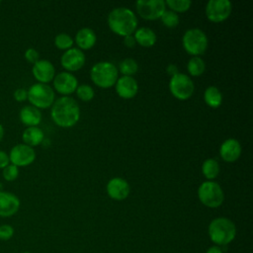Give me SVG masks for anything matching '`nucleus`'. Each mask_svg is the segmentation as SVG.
Listing matches in <instances>:
<instances>
[{
  "mask_svg": "<svg viewBox=\"0 0 253 253\" xmlns=\"http://www.w3.org/2000/svg\"><path fill=\"white\" fill-rule=\"evenodd\" d=\"M50 117L56 126L63 128L72 127L80 119L79 105L73 98L62 96L54 100L50 110Z\"/></svg>",
  "mask_w": 253,
  "mask_h": 253,
  "instance_id": "obj_1",
  "label": "nucleus"
},
{
  "mask_svg": "<svg viewBox=\"0 0 253 253\" xmlns=\"http://www.w3.org/2000/svg\"><path fill=\"white\" fill-rule=\"evenodd\" d=\"M108 26L113 33L125 38L135 32L137 18L134 12L128 8H115L108 16Z\"/></svg>",
  "mask_w": 253,
  "mask_h": 253,
  "instance_id": "obj_2",
  "label": "nucleus"
},
{
  "mask_svg": "<svg viewBox=\"0 0 253 253\" xmlns=\"http://www.w3.org/2000/svg\"><path fill=\"white\" fill-rule=\"evenodd\" d=\"M211 241L216 246H225L231 243L236 236V226L227 217L219 216L213 218L208 227Z\"/></svg>",
  "mask_w": 253,
  "mask_h": 253,
  "instance_id": "obj_3",
  "label": "nucleus"
},
{
  "mask_svg": "<svg viewBox=\"0 0 253 253\" xmlns=\"http://www.w3.org/2000/svg\"><path fill=\"white\" fill-rule=\"evenodd\" d=\"M92 82L103 89L115 86L119 78L118 67L109 61H100L92 66L90 70Z\"/></svg>",
  "mask_w": 253,
  "mask_h": 253,
  "instance_id": "obj_4",
  "label": "nucleus"
},
{
  "mask_svg": "<svg viewBox=\"0 0 253 253\" xmlns=\"http://www.w3.org/2000/svg\"><path fill=\"white\" fill-rule=\"evenodd\" d=\"M182 44L187 53L193 56H200L206 52L209 44L207 35L197 28L189 29L182 38Z\"/></svg>",
  "mask_w": 253,
  "mask_h": 253,
  "instance_id": "obj_5",
  "label": "nucleus"
},
{
  "mask_svg": "<svg viewBox=\"0 0 253 253\" xmlns=\"http://www.w3.org/2000/svg\"><path fill=\"white\" fill-rule=\"evenodd\" d=\"M200 202L211 209L218 208L224 201V193L220 185L214 181H206L198 189Z\"/></svg>",
  "mask_w": 253,
  "mask_h": 253,
  "instance_id": "obj_6",
  "label": "nucleus"
},
{
  "mask_svg": "<svg viewBox=\"0 0 253 253\" xmlns=\"http://www.w3.org/2000/svg\"><path fill=\"white\" fill-rule=\"evenodd\" d=\"M27 91L28 101L39 110L47 109L51 107L54 102V90L47 84L35 83Z\"/></svg>",
  "mask_w": 253,
  "mask_h": 253,
  "instance_id": "obj_7",
  "label": "nucleus"
},
{
  "mask_svg": "<svg viewBox=\"0 0 253 253\" xmlns=\"http://www.w3.org/2000/svg\"><path fill=\"white\" fill-rule=\"evenodd\" d=\"M169 90L173 97L185 101L192 97L195 91V85L190 76L179 72L171 77L169 81Z\"/></svg>",
  "mask_w": 253,
  "mask_h": 253,
  "instance_id": "obj_8",
  "label": "nucleus"
},
{
  "mask_svg": "<svg viewBox=\"0 0 253 253\" xmlns=\"http://www.w3.org/2000/svg\"><path fill=\"white\" fill-rule=\"evenodd\" d=\"M135 7L137 14L148 21L160 19L166 11V4L163 0H139L135 3Z\"/></svg>",
  "mask_w": 253,
  "mask_h": 253,
  "instance_id": "obj_9",
  "label": "nucleus"
},
{
  "mask_svg": "<svg viewBox=\"0 0 253 253\" xmlns=\"http://www.w3.org/2000/svg\"><path fill=\"white\" fill-rule=\"evenodd\" d=\"M206 16L212 23H221L228 19L232 4L228 0H210L206 6Z\"/></svg>",
  "mask_w": 253,
  "mask_h": 253,
  "instance_id": "obj_10",
  "label": "nucleus"
},
{
  "mask_svg": "<svg viewBox=\"0 0 253 253\" xmlns=\"http://www.w3.org/2000/svg\"><path fill=\"white\" fill-rule=\"evenodd\" d=\"M10 163L19 167H26L31 165L36 159V151L33 147L19 143L14 145L9 152Z\"/></svg>",
  "mask_w": 253,
  "mask_h": 253,
  "instance_id": "obj_11",
  "label": "nucleus"
},
{
  "mask_svg": "<svg viewBox=\"0 0 253 253\" xmlns=\"http://www.w3.org/2000/svg\"><path fill=\"white\" fill-rule=\"evenodd\" d=\"M85 61L86 57L84 52L76 47H71L70 49L64 51L60 57L61 66L70 73L81 69L84 66Z\"/></svg>",
  "mask_w": 253,
  "mask_h": 253,
  "instance_id": "obj_12",
  "label": "nucleus"
},
{
  "mask_svg": "<svg viewBox=\"0 0 253 253\" xmlns=\"http://www.w3.org/2000/svg\"><path fill=\"white\" fill-rule=\"evenodd\" d=\"M52 83L54 90L63 96L74 93L78 87V81L76 77L67 71L59 72L56 74L52 80Z\"/></svg>",
  "mask_w": 253,
  "mask_h": 253,
  "instance_id": "obj_13",
  "label": "nucleus"
},
{
  "mask_svg": "<svg viewBox=\"0 0 253 253\" xmlns=\"http://www.w3.org/2000/svg\"><path fill=\"white\" fill-rule=\"evenodd\" d=\"M108 196L115 201L126 200L130 192L129 184L126 180L121 177L112 178L106 186Z\"/></svg>",
  "mask_w": 253,
  "mask_h": 253,
  "instance_id": "obj_14",
  "label": "nucleus"
},
{
  "mask_svg": "<svg viewBox=\"0 0 253 253\" xmlns=\"http://www.w3.org/2000/svg\"><path fill=\"white\" fill-rule=\"evenodd\" d=\"M32 73L38 83L47 84L52 81L55 76V68L47 59H40L33 64Z\"/></svg>",
  "mask_w": 253,
  "mask_h": 253,
  "instance_id": "obj_15",
  "label": "nucleus"
},
{
  "mask_svg": "<svg viewBox=\"0 0 253 253\" xmlns=\"http://www.w3.org/2000/svg\"><path fill=\"white\" fill-rule=\"evenodd\" d=\"M20 199L13 193L3 191L0 193V216L10 217L20 210Z\"/></svg>",
  "mask_w": 253,
  "mask_h": 253,
  "instance_id": "obj_16",
  "label": "nucleus"
},
{
  "mask_svg": "<svg viewBox=\"0 0 253 253\" xmlns=\"http://www.w3.org/2000/svg\"><path fill=\"white\" fill-rule=\"evenodd\" d=\"M117 94L123 99H132L138 92V84L132 76H122L115 84Z\"/></svg>",
  "mask_w": 253,
  "mask_h": 253,
  "instance_id": "obj_17",
  "label": "nucleus"
},
{
  "mask_svg": "<svg viewBox=\"0 0 253 253\" xmlns=\"http://www.w3.org/2000/svg\"><path fill=\"white\" fill-rule=\"evenodd\" d=\"M242 147L240 142L235 138L225 139L219 148V154L225 162H234L241 155Z\"/></svg>",
  "mask_w": 253,
  "mask_h": 253,
  "instance_id": "obj_18",
  "label": "nucleus"
},
{
  "mask_svg": "<svg viewBox=\"0 0 253 253\" xmlns=\"http://www.w3.org/2000/svg\"><path fill=\"white\" fill-rule=\"evenodd\" d=\"M19 119L25 126H38L42 122V113L32 105L24 106L19 113Z\"/></svg>",
  "mask_w": 253,
  "mask_h": 253,
  "instance_id": "obj_19",
  "label": "nucleus"
},
{
  "mask_svg": "<svg viewBox=\"0 0 253 253\" xmlns=\"http://www.w3.org/2000/svg\"><path fill=\"white\" fill-rule=\"evenodd\" d=\"M74 40L80 50H87L91 49L95 45L97 37L92 29L82 28L76 33Z\"/></svg>",
  "mask_w": 253,
  "mask_h": 253,
  "instance_id": "obj_20",
  "label": "nucleus"
},
{
  "mask_svg": "<svg viewBox=\"0 0 253 253\" xmlns=\"http://www.w3.org/2000/svg\"><path fill=\"white\" fill-rule=\"evenodd\" d=\"M133 34L135 42L143 47H151L156 43L157 36L150 28L143 27L136 29Z\"/></svg>",
  "mask_w": 253,
  "mask_h": 253,
  "instance_id": "obj_21",
  "label": "nucleus"
},
{
  "mask_svg": "<svg viewBox=\"0 0 253 253\" xmlns=\"http://www.w3.org/2000/svg\"><path fill=\"white\" fill-rule=\"evenodd\" d=\"M44 138V133L39 126H28L25 128L22 134L23 143L34 147L40 145Z\"/></svg>",
  "mask_w": 253,
  "mask_h": 253,
  "instance_id": "obj_22",
  "label": "nucleus"
},
{
  "mask_svg": "<svg viewBox=\"0 0 253 253\" xmlns=\"http://www.w3.org/2000/svg\"><path fill=\"white\" fill-rule=\"evenodd\" d=\"M204 100L209 107H211L212 109H216L222 103V94L217 87L209 86L205 90Z\"/></svg>",
  "mask_w": 253,
  "mask_h": 253,
  "instance_id": "obj_23",
  "label": "nucleus"
},
{
  "mask_svg": "<svg viewBox=\"0 0 253 253\" xmlns=\"http://www.w3.org/2000/svg\"><path fill=\"white\" fill-rule=\"evenodd\" d=\"M219 164L213 158H208L203 162L202 165V173L208 181H212L219 174Z\"/></svg>",
  "mask_w": 253,
  "mask_h": 253,
  "instance_id": "obj_24",
  "label": "nucleus"
},
{
  "mask_svg": "<svg viewBox=\"0 0 253 253\" xmlns=\"http://www.w3.org/2000/svg\"><path fill=\"white\" fill-rule=\"evenodd\" d=\"M187 70L191 76H201L206 70V63L200 56H193L187 63Z\"/></svg>",
  "mask_w": 253,
  "mask_h": 253,
  "instance_id": "obj_25",
  "label": "nucleus"
},
{
  "mask_svg": "<svg viewBox=\"0 0 253 253\" xmlns=\"http://www.w3.org/2000/svg\"><path fill=\"white\" fill-rule=\"evenodd\" d=\"M118 70L123 74V76H132L137 72L138 64L132 58H125L120 62Z\"/></svg>",
  "mask_w": 253,
  "mask_h": 253,
  "instance_id": "obj_26",
  "label": "nucleus"
},
{
  "mask_svg": "<svg viewBox=\"0 0 253 253\" xmlns=\"http://www.w3.org/2000/svg\"><path fill=\"white\" fill-rule=\"evenodd\" d=\"M73 39L71 38V36H69L68 34L65 33H61L58 34L55 38H54V44L58 49L61 50H68L72 47L73 45Z\"/></svg>",
  "mask_w": 253,
  "mask_h": 253,
  "instance_id": "obj_27",
  "label": "nucleus"
},
{
  "mask_svg": "<svg viewBox=\"0 0 253 253\" xmlns=\"http://www.w3.org/2000/svg\"><path fill=\"white\" fill-rule=\"evenodd\" d=\"M165 4L175 13H184L190 9L192 2L188 0H167Z\"/></svg>",
  "mask_w": 253,
  "mask_h": 253,
  "instance_id": "obj_28",
  "label": "nucleus"
},
{
  "mask_svg": "<svg viewBox=\"0 0 253 253\" xmlns=\"http://www.w3.org/2000/svg\"><path fill=\"white\" fill-rule=\"evenodd\" d=\"M75 92H76L77 97L83 102H90L91 100H93V98L95 96L94 89L90 85H87V84L78 85Z\"/></svg>",
  "mask_w": 253,
  "mask_h": 253,
  "instance_id": "obj_29",
  "label": "nucleus"
},
{
  "mask_svg": "<svg viewBox=\"0 0 253 253\" xmlns=\"http://www.w3.org/2000/svg\"><path fill=\"white\" fill-rule=\"evenodd\" d=\"M160 20H161L162 24L167 28H175L178 26V24L180 22V18L178 16V14L171 10H166L162 14Z\"/></svg>",
  "mask_w": 253,
  "mask_h": 253,
  "instance_id": "obj_30",
  "label": "nucleus"
},
{
  "mask_svg": "<svg viewBox=\"0 0 253 253\" xmlns=\"http://www.w3.org/2000/svg\"><path fill=\"white\" fill-rule=\"evenodd\" d=\"M19 176V168L13 164H9L4 169H2V177L7 182L15 181Z\"/></svg>",
  "mask_w": 253,
  "mask_h": 253,
  "instance_id": "obj_31",
  "label": "nucleus"
},
{
  "mask_svg": "<svg viewBox=\"0 0 253 253\" xmlns=\"http://www.w3.org/2000/svg\"><path fill=\"white\" fill-rule=\"evenodd\" d=\"M14 235V228L10 224L0 225V240L8 241Z\"/></svg>",
  "mask_w": 253,
  "mask_h": 253,
  "instance_id": "obj_32",
  "label": "nucleus"
},
{
  "mask_svg": "<svg viewBox=\"0 0 253 253\" xmlns=\"http://www.w3.org/2000/svg\"><path fill=\"white\" fill-rule=\"evenodd\" d=\"M25 59L30 62V63H33L35 64L38 60H40V53L37 49L33 48V47H30L28 48L26 51H25Z\"/></svg>",
  "mask_w": 253,
  "mask_h": 253,
  "instance_id": "obj_33",
  "label": "nucleus"
},
{
  "mask_svg": "<svg viewBox=\"0 0 253 253\" xmlns=\"http://www.w3.org/2000/svg\"><path fill=\"white\" fill-rule=\"evenodd\" d=\"M13 97L17 102H24L28 100V91L24 88H18L15 90Z\"/></svg>",
  "mask_w": 253,
  "mask_h": 253,
  "instance_id": "obj_34",
  "label": "nucleus"
},
{
  "mask_svg": "<svg viewBox=\"0 0 253 253\" xmlns=\"http://www.w3.org/2000/svg\"><path fill=\"white\" fill-rule=\"evenodd\" d=\"M10 164L9 154L3 150H0V169H4Z\"/></svg>",
  "mask_w": 253,
  "mask_h": 253,
  "instance_id": "obj_35",
  "label": "nucleus"
},
{
  "mask_svg": "<svg viewBox=\"0 0 253 253\" xmlns=\"http://www.w3.org/2000/svg\"><path fill=\"white\" fill-rule=\"evenodd\" d=\"M124 44L126 46V47H129V48H132L135 46L136 42H135V40L133 38L132 35L130 36H126L124 38Z\"/></svg>",
  "mask_w": 253,
  "mask_h": 253,
  "instance_id": "obj_36",
  "label": "nucleus"
},
{
  "mask_svg": "<svg viewBox=\"0 0 253 253\" xmlns=\"http://www.w3.org/2000/svg\"><path fill=\"white\" fill-rule=\"evenodd\" d=\"M166 71H167V73H168L171 77L179 73V69H178L177 65H175V64H173V63H171V64L167 65V67H166Z\"/></svg>",
  "mask_w": 253,
  "mask_h": 253,
  "instance_id": "obj_37",
  "label": "nucleus"
},
{
  "mask_svg": "<svg viewBox=\"0 0 253 253\" xmlns=\"http://www.w3.org/2000/svg\"><path fill=\"white\" fill-rule=\"evenodd\" d=\"M206 253H223L221 247L216 246V245H212L211 247H209V249L206 251Z\"/></svg>",
  "mask_w": 253,
  "mask_h": 253,
  "instance_id": "obj_38",
  "label": "nucleus"
},
{
  "mask_svg": "<svg viewBox=\"0 0 253 253\" xmlns=\"http://www.w3.org/2000/svg\"><path fill=\"white\" fill-rule=\"evenodd\" d=\"M4 127H3V126L0 124V142H1V140L3 139V137H4Z\"/></svg>",
  "mask_w": 253,
  "mask_h": 253,
  "instance_id": "obj_39",
  "label": "nucleus"
},
{
  "mask_svg": "<svg viewBox=\"0 0 253 253\" xmlns=\"http://www.w3.org/2000/svg\"><path fill=\"white\" fill-rule=\"evenodd\" d=\"M3 191H4V186H3V184L0 182V193L3 192Z\"/></svg>",
  "mask_w": 253,
  "mask_h": 253,
  "instance_id": "obj_40",
  "label": "nucleus"
},
{
  "mask_svg": "<svg viewBox=\"0 0 253 253\" xmlns=\"http://www.w3.org/2000/svg\"><path fill=\"white\" fill-rule=\"evenodd\" d=\"M21 253H31V252H29V251H24V252H21Z\"/></svg>",
  "mask_w": 253,
  "mask_h": 253,
  "instance_id": "obj_41",
  "label": "nucleus"
},
{
  "mask_svg": "<svg viewBox=\"0 0 253 253\" xmlns=\"http://www.w3.org/2000/svg\"><path fill=\"white\" fill-rule=\"evenodd\" d=\"M0 4H1V1H0Z\"/></svg>",
  "mask_w": 253,
  "mask_h": 253,
  "instance_id": "obj_42",
  "label": "nucleus"
}]
</instances>
